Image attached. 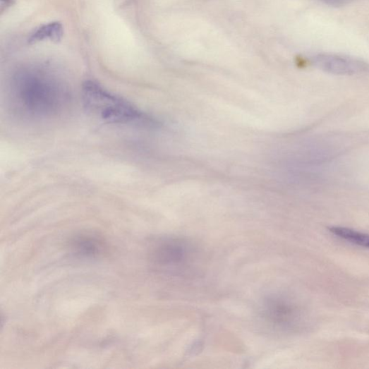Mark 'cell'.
Listing matches in <instances>:
<instances>
[{"label": "cell", "instance_id": "cell-1", "mask_svg": "<svg viewBox=\"0 0 369 369\" xmlns=\"http://www.w3.org/2000/svg\"><path fill=\"white\" fill-rule=\"evenodd\" d=\"M11 92L12 102L18 111L33 118L56 114L70 99L64 83L39 68L18 72L12 80Z\"/></svg>", "mask_w": 369, "mask_h": 369}, {"label": "cell", "instance_id": "cell-2", "mask_svg": "<svg viewBox=\"0 0 369 369\" xmlns=\"http://www.w3.org/2000/svg\"><path fill=\"white\" fill-rule=\"evenodd\" d=\"M82 93L87 111L104 121L123 123L143 119L136 107L94 81H87Z\"/></svg>", "mask_w": 369, "mask_h": 369}, {"label": "cell", "instance_id": "cell-3", "mask_svg": "<svg viewBox=\"0 0 369 369\" xmlns=\"http://www.w3.org/2000/svg\"><path fill=\"white\" fill-rule=\"evenodd\" d=\"M202 255L195 244L181 237L161 240L152 252L153 260L164 271L182 277L197 272Z\"/></svg>", "mask_w": 369, "mask_h": 369}, {"label": "cell", "instance_id": "cell-4", "mask_svg": "<svg viewBox=\"0 0 369 369\" xmlns=\"http://www.w3.org/2000/svg\"><path fill=\"white\" fill-rule=\"evenodd\" d=\"M260 313L267 322L284 329H294L301 318L300 310L290 299L277 295L262 301Z\"/></svg>", "mask_w": 369, "mask_h": 369}, {"label": "cell", "instance_id": "cell-5", "mask_svg": "<svg viewBox=\"0 0 369 369\" xmlns=\"http://www.w3.org/2000/svg\"><path fill=\"white\" fill-rule=\"evenodd\" d=\"M322 71L337 75H356L369 73V63L362 59L345 55L320 54L313 59Z\"/></svg>", "mask_w": 369, "mask_h": 369}, {"label": "cell", "instance_id": "cell-6", "mask_svg": "<svg viewBox=\"0 0 369 369\" xmlns=\"http://www.w3.org/2000/svg\"><path fill=\"white\" fill-rule=\"evenodd\" d=\"M63 37V28L59 22H51L40 26L31 33L28 39L30 44H37L41 42H60Z\"/></svg>", "mask_w": 369, "mask_h": 369}, {"label": "cell", "instance_id": "cell-7", "mask_svg": "<svg viewBox=\"0 0 369 369\" xmlns=\"http://www.w3.org/2000/svg\"><path fill=\"white\" fill-rule=\"evenodd\" d=\"M328 230L334 236L342 238L351 243L369 248V234L342 226H330Z\"/></svg>", "mask_w": 369, "mask_h": 369}, {"label": "cell", "instance_id": "cell-8", "mask_svg": "<svg viewBox=\"0 0 369 369\" xmlns=\"http://www.w3.org/2000/svg\"><path fill=\"white\" fill-rule=\"evenodd\" d=\"M322 1L329 6L343 7L353 2V0H322Z\"/></svg>", "mask_w": 369, "mask_h": 369}, {"label": "cell", "instance_id": "cell-9", "mask_svg": "<svg viewBox=\"0 0 369 369\" xmlns=\"http://www.w3.org/2000/svg\"><path fill=\"white\" fill-rule=\"evenodd\" d=\"M11 1V0H2V2L6 3V4H8Z\"/></svg>", "mask_w": 369, "mask_h": 369}]
</instances>
